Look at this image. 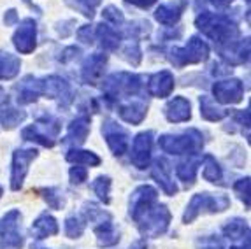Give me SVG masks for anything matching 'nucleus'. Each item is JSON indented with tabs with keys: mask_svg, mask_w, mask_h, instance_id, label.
<instances>
[{
	"mask_svg": "<svg viewBox=\"0 0 251 249\" xmlns=\"http://www.w3.org/2000/svg\"><path fill=\"white\" fill-rule=\"evenodd\" d=\"M195 25L207 37H211L218 44H223V46L228 44V42L235 41L239 35V30L235 26V23L230 21V18H226L225 14L202 13L195 20Z\"/></svg>",
	"mask_w": 251,
	"mask_h": 249,
	"instance_id": "obj_1",
	"label": "nucleus"
},
{
	"mask_svg": "<svg viewBox=\"0 0 251 249\" xmlns=\"http://www.w3.org/2000/svg\"><path fill=\"white\" fill-rule=\"evenodd\" d=\"M202 133L192 128L179 135H162L158 141L160 149L171 154H195L202 148Z\"/></svg>",
	"mask_w": 251,
	"mask_h": 249,
	"instance_id": "obj_2",
	"label": "nucleus"
},
{
	"mask_svg": "<svg viewBox=\"0 0 251 249\" xmlns=\"http://www.w3.org/2000/svg\"><path fill=\"white\" fill-rule=\"evenodd\" d=\"M139 223V230L144 237H160L165 233L171 223V212L165 205L162 203H153L151 207H148L141 216L135 220Z\"/></svg>",
	"mask_w": 251,
	"mask_h": 249,
	"instance_id": "obj_3",
	"label": "nucleus"
},
{
	"mask_svg": "<svg viewBox=\"0 0 251 249\" xmlns=\"http://www.w3.org/2000/svg\"><path fill=\"white\" fill-rule=\"evenodd\" d=\"M230 205V200L225 195H209V193H199L190 200L188 207L184 211L183 221L184 223H192L199 214L202 212H220L225 211Z\"/></svg>",
	"mask_w": 251,
	"mask_h": 249,
	"instance_id": "obj_4",
	"label": "nucleus"
},
{
	"mask_svg": "<svg viewBox=\"0 0 251 249\" xmlns=\"http://www.w3.org/2000/svg\"><path fill=\"white\" fill-rule=\"evenodd\" d=\"M143 86V79L128 72H118L109 75L104 81V92L109 99H116L120 95H135Z\"/></svg>",
	"mask_w": 251,
	"mask_h": 249,
	"instance_id": "obj_5",
	"label": "nucleus"
},
{
	"mask_svg": "<svg viewBox=\"0 0 251 249\" xmlns=\"http://www.w3.org/2000/svg\"><path fill=\"white\" fill-rule=\"evenodd\" d=\"M209 56V46L205 44V41L199 37H192L188 44L184 48H174L171 51V62L177 67H183L186 63H199L204 62Z\"/></svg>",
	"mask_w": 251,
	"mask_h": 249,
	"instance_id": "obj_6",
	"label": "nucleus"
},
{
	"mask_svg": "<svg viewBox=\"0 0 251 249\" xmlns=\"http://www.w3.org/2000/svg\"><path fill=\"white\" fill-rule=\"evenodd\" d=\"M21 214L20 211H9L0 221V249H21L23 235L20 232Z\"/></svg>",
	"mask_w": 251,
	"mask_h": 249,
	"instance_id": "obj_7",
	"label": "nucleus"
},
{
	"mask_svg": "<svg viewBox=\"0 0 251 249\" xmlns=\"http://www.w3.org/2000/svg\"><path fill=\"white\" fill-rule=\"evenodd\" d=\"M37 149H16L13 154V169H11V188L14 191L23 186L28 165L37 158Z\"/></svg>",
	"mask_w": 251,
	"mask_h": 249,
	"instance_id": "obj_8",
	"label": "nucleus"
},
{
	"mask_svg": "<svg viewBox=\"0 0 251 249\" xmlns=\"http://www.w3.org/2000/svg\"><path fill=\"white\" fill-rule=\"evenodd\" d=\"M14 46L20 53L28 54L37 46V25L32 18H26L20 23L16 33H14Z\"/></svg>",
	"mask_w": 251,
	"mask_h": 249,
	"instance_id": "obj_9",
	"label": "nucleus"
},
{
	"mask_svg": "<svg viewBox=\"0 0 251 249\" xmlns=\"http://www.w3.org/2000/svg\"><path fill=\"white\" fill-rule=\"evenodd\" d=\"M213 95L220 104H237L243 100L244 90L239 79H225L218 81L213 86Z\"/></svg>",
	"mask_w": 251,
	"mask_h": 249,
	"instance_id": "obj_10",
	"label": "nucleus"
},
{
	"mask_svg": "<svg viewBox=\"0 0 251 249\" xmlns=\"http://www.w3.org/2000/svg\"><path fill=\"white\" fill-rule=\"evenodd\" d=\"M102 133H104L107 146L116 156H122L123 153H126V149H128V133L120 124L107 120L102 124Z\"/></svg>",
	"mask_w": 251,
	"mask_h": 249,
	"instance_id": "obj_11",
	"label": "nucleus"
},
{
	"mask_svg": "<svg viewBox=\"0 0 251 249\" xmlns=\"http://www.w3.org/2000/svg\"><path fill=\"white\" fill-rule=\"evenodd\" d=\"M151 146H153V132H141L132 144V163L137 169H148L151 160Z\"/></svg>",
	"mask_w": 251,
	"mask_h": 249,
	"instance_id": "obj_12",
	"label": "nucleus"
},
{
	"mask_svg": "<svg viewBox=\"0 0 251 249\" xmlns=\"http://www.w3.org/2000/svg\"><path fill=\"white\" fill-rule=\"evenodd\" d=\"M156 197H158V193H156L155 188L139 186L132 193V199H130V216L137 220L148 207H151L156 202Z\"/></svg>",
	"mask_w": 251,
	"mask_h": 249,
	"instance_id": "obj_13",
	"label": "nucleus"
},
{
	"mask_svg": "<svg viewBox=\"0 0 251 249\" xmlns=\"http://www.w3.org/2000/svg\"><path fill=\"white\" fill-rule=\"evenodd\" d=\"M188 7V0H176V2H169V4L160 5L155 11L156 21H160L162 25L171 26L174 23H177V20L181 18V14L184 13V9Z\"/></svg>",
	"mask_w": 251,
	"mask_h": 249,
	"instance_id": "obj_14",
	"label": "nucleus"
},
{
	"mask_svg": "<svg viewBox=\"0 0 251 249\" xmlns=\"http://www.w3.org/2000/svg\"><path fill=\"white\" fill-rule=\"evenodd\" d=\"M148 90L153 97H158V99H165L172 93L174 90V75L169 71L156 72L150 77V84H148Z\"/></svg>",
	"mask_w": 251,
	"mask_h": 249,
	"instance_id": "obj_15",
	"label": "nucleus"
},
{
	"mask_svg": "<svg viewBox=\"0 0 251 249\" xmlns=\"http://www.w3.org/2000/svg\"><path fill=\"white\" fill-rule=\"evenodd\" d=\"M107 65V56L100 53L92 54L83 63V81L86 84H95L104 74V69Z\"/></svg>",
	"mask_w": 251,
	"mask_h": 249,
	"instance_id": "obj_16",
	"label": "nucleus"
},
{
	"mask_svg": "<svg viewBox=\"0 0 251 249\" xmlns=\"http://www.w3.org/2000/svg\"><path fill=\"white\" fill-rule=\"evenodd\" d=\"M165 116L171 123H183L192 118V105L184 97H174L165 105Z\"/></svg>",
	"mask_w": 251,
	"mask_h": 249,
	"instance_id": "obj_17",
	"label": "nucleus"
},
{
	"mask_svg": "<svg viewBox=\"0 0 251 249\" xmlns=\"http://www.w3.org/2000/svg\"><path fill=\"white\" fill-rule=\"evenodd\" d=\"M220 54L226 63L230 65H239V63H244L248 60V54H250V42H237L232 41L228 44H225L223 48H220Z\"/></svg>",
	"mask_w": 251,
	"mask_h": 249,
	"instance_id": "obj_18",
	"label": "nucleus"
},
{
	"mask_svg": "<svg viewBox=\"0 0 251 249\" xmlns=\"http://www.w3.org/2000/svg\"><path fill=\"white\" fill-rule=\"evenodd\" d=\"M90 132V118L81 114L75 120H72V123L69 124V132L63 139L65 144H72V146H81L86 137H88Z\"/></svg>",
	"mask_w": 251,
	"mask_h": 249,
	"instance_id": "obj_19",
	"label": "nucleus"
},
{
	"mask_svg": "<svg viewBox=\"0 0 251 249\" xmlns=\"http://www.w3.org/2000/svg\"><path fill=\"white\" fill-rule=\"evenodd\" d=\"M41 95H44V83H42V79L26 77L21 83V86H18V102L20 104L35 102Z\"/></svg>",
	"mask_w": 251,
	"mask_h": 249,
	"instance_id": "obj_20",
	"label": "nucleus"
},
{
	"mask_svg": "<svg viewBox=\"0 0 251 249\" xmlns=\"http://www.w3.org/2000/svg\"><path fill=\"white\" fill-rule=\"evenodd\" d=\"M151 175L155 177V181L160 184L167 195H176L177 193V186L176 183L172 181L171 177V169H169V163L165 160H156L155 167H153V171H151Z\"/></svg>",
	"mask_w": 251,
	"mask_h": 249,
	"instance_id": "obj_21",
	"label": "nucleus"
},
{
	"mask_svg": "<svg viewBox=\"0 0 251 249\" xmlns=\"http://www.w3.org/2000/svg\"><path fill=\"white\" fill-rule=\"evenodd\" d=\"M201 163H202V156H199L197 153L190 154L184 162H181L179 165L176 167L177 177H179L186 186H192L193 181H195V175H197V171H199V167H201Z\"/></svg>",
	"mask_w": 251,
	"mask_h": 249,
	"instance_id": "obj_22",
	"label": "nucleus"
},
{
	"mask_svg": "<svg viewBox=\"0 0 251 249\" xmlns=\"http://www.w3.org/2000/svg\"><path fill=\"white\" fill-rule=\"evenodd\" d=\"M42 83H44V95H50L53 99H65L69 102L71 100V88H69L67 81L58 75H51V77L42 79Z\"/></svg>",
	"mask_w": 251,
	"mask_h": 249,
	"instance_id": "obj_23",
	"label": "nucleus"
},
{
	"mask_svg": "<svg viewBox=\"0 0 251 249\" xmlns=\"http://www.w3.org/2000/svg\"><path fill=\"white\" fill-rule=\"evenodd\" d=\"M95 35H97V39H99V44H100V48H102V50H105V51L118 50L120 42H122V35H120V33H118L113 26L104 25V23H100V25L97 26Z\"/></svg>",
	"mask_w": 251,
	"mask_h": 249,
	"instance_id": "obj_24",
	"label": "nucleus"
},
{
	"mask_svg": "<svg viewBox=\"0 0 251 249\" xmlns=\"http://www.w3.org/2000/svg\"><path fill=\"white\" fill-rule=\"evenodd\" d=\"M146 111H148V107L143 102H130V104L120 105L118 114H120V118H122L123 121H126V123L139 124L144 120V116H146Z\"/></svg>",
	"mask_w": 251,
	"mask_h": 249,
	"instance_id": "obj_25",
	"label": "nucleus"
},
{
	"mask_svg": "<svg viewBox=\"0 0 251 249\" xmlns=\"http://www.w3.org/2000/svg\"><path fill=\"white\" fill-rule=\"evenodd\" d=\"M32 232L35 233L37 239H46V237L56 235V233H58V223H56V220H54L53 216H50V214H41V216L34 221Z\"/></svg>",
	"mask_w": 251,
	"mask_h": 249,
	"instance_id": "obj_26",
	"label": "nucleus"
},
{
	"mask_svg": "<svg viewBox=\"0 0 251 249\" xmlns=\"http://www.w3.org/2000/svg\"><path fill=\"white\" fill-rule=\"evenodd\" d=\"M95 235H97V242L100 248H111V246L118 244L120 241V235L114 230L113 223L111 221H100V224L95 226Z\"/></svg>",
	"mask_w": 251,
	"mask_h": 249,
	"instance_id": "obj_27",
	"label": "nucleus"
},
{
	"mask_svg": "<svg viewBox=\"0 0 251 249\" xmlns=\"http://www.w3.org/2000/svg\"><path fill=\"white\" fill-rule=\"evenodd\" d=\"M21 137H23V141L37 142V144L44 146V148H53L54 146V139L50 137L39 124H30V126H26V128L21 132Z\"/></svg>",
	"mask_w": 251,
	"mask_h": 249,
	"instance_id": "obj_28",
	"label": "nucleus"
},
{
	"mask_svg": "<svg viewBox=\"0 0 251 249\" xmlns=\"http://www.w3.org/2000/svg\"><path fill=\"white\" fill-rule=\"evenodd\" d=\"M21 62L11 53L0 51V79H13L20 72Z\"/></svg>",
	"mask_w": 251,
	"mask_h": 249,
	"instance_id": "obj_29",
	"label": "nucleus"
},
{
	"mask_svg": "<svg viewBox=\"0 0 251 249\" xmlns=\"http://www.w3.org/2000/svg\"><path fill=\"white\" fill-rule=\"evenodd\" d=\"M228 112L218 107L209 97H201V116L207 121H222Z\"/></svg>",
	"mask_w": 251,
	"mask_h": 249,
	"instance_id": "obj_30",
	"label": "nucleus"
},
{
	"mask_svg": "<svg viewBox=\"0 0 251 249\" xmlns=\"http://www.w3.org/2000/svg\"><path fill=\"white\" fill-rule=\"evenodd\" d=\"M202 162H204V172H202V175H204L205 181H209V183H214V184L222 183V177H223L222 167L216 162V158L211 156V154H205V156L202 158Z\"/></svg>",
	"mask_w": 251,
	"mask_h": 249,
	"instance_id": "obj_31",
	"label": "nucleus"
},
{
	"mask_svg": "<svg viewBox=\"0 0 251 249\" xmlns=\"http://www.w3.org/2000/svg\"><path fill=\"white\" fill-rule=\"evenodd\" d=\"M67 160L75 165H88V167H97L100 165V158L97 156L92 151H83V149H71L67 153Z\"/></svg>",
	"mask_w": 251,
	"mask_h": 249,
	"instance_id": "obj_32",
	"label": "nucleus"
},
{
	"mask_svg": "<svg viewBox=\"0 0 251 249\" xmlns=\"http://www.w3.org/2000/svg\"><path fill=\"white\" fill-rule=\"evenodd\" d=\"M25 111H21V109H14V107H4L0 111V123L4 124L5 128L11 130L14 126L21 123V121L25 120Z\"/></svg>",
	"mask_w": 251,
	"mask_h": 249,
	"instance_id": "obj_33",
	"label": "nucleus"
},
{
	"mask_svg": "<svg viewBox=\"0 0 251 249\" xmlns=\"http://www.w3.org/2000/svg\"><path fill=\"white\" fill-rule=\"evenodd\" d=\"M223 233H225V237H228V239H243L244 235H250V230H248V224L246 221L243 220H232L228 221V223L223 226Z\"/></svg>",
	"mask_w": 251,
	"mask_h": 249,
	"instance_id": "obj_34",
	"label": "nucleus"
},
{
	"mask_svg": "<svg viewBox=\"0 0 251 249\" xmlns=\"http://www.w3.org/2000/svg\"><path fill=\"white\" fill-rule=\"evenodd\" d=\"M86 221L83 220L81 216H71L65 220V233H67V237H71V239H77V237L83 235L84 232V226H86Z\"/></svg>",
	"mask_w": 251,
	"mask_h": 249,
	"instance_id": "obj_35",
	"label": "nucleus"
},
{
	"mask_svg": "<svg viewBox=\"0 0 251 249\" xmlns=\"http://www.w3.org/2000/svg\"><path fill=\"white\" fill-rule=\"evenodd\" d=\"M39 193H42V197H44V200L48 202V205L53 209H60L63 203H65L63 195L56 188H42V190H39Z\"/></svg>",
	"mask_w": 251,
	"mask_h": 249,
	"instance_id": "obj_36",
	"label": "nucleus"
},
{
	"mask_svg": "<svg viewBox=\"0 0 251 249\" xmlns=\"http://www.w3.org/2000/svg\"><path fill=\"white\" fill-rule=\"evenodd\" d=\"M109 190H111V179L107 175H100V177L95 179V183H93V191H95V195L102 200L104 203L109 202Z\"/></svg>",
	"mask_w": 251,
	"mask_h": 249,
	"instance_id": "obj_37",
	"label": "nucleus"
},
{
	"mask_svg": "<svg viewBox=\"0 0 251 249\" xmlns=\"http://www.w3.org/2000/svg\"><path fill=\"white\" fill-rule=\"evenodd\" d=\"M234 191L239 195V199L246 203V207H250V177L239 179L234 184Z\"/></svg>",
	"mask_w": 251,
	"mask_h": 249,
	"instance_id": "obj_38",
	"label": "nucleus"
},
{
	"mask_svg": "<svg viewBox=\"0 0 251 249\" xmlns=\"http://www.w3.org/2000/svg\"><path fill=\"white\" fill-rule=\"evenodd\" d=\"M104 20L109 21L111 25L118 26V25H122L123 21H125V18H123V13L120 11L118 7H114V5H107V7L104 9Z\"/></svg>",
	"mask_w": 251,
	"mask_h": 249,
	"instance_id": "obj_39",
	"label": "nucleus"
},
{
	"mask_svg": "<svg viewBox=\"0 0 251 249\" xmlns=\"http://www.w3.org/2000/svg\"><path fill=\"white\" fill-rule=\"evenodd\" d=\"M99 4H100V0H75V4L72 5L75 9H79L86 18H92L95 14V7Z\"/></svg>",
	"mask_w": 251,
	"mask_h": 249,
	"instance_id": "obj_40",
	"label": "nucleus"
},
{
	"mask_svg": "<svg viewBox=\"0 0 251 249\" xmlns=\"http://www.w3.org/2000/svg\"><path fill=\"white\" fill-rule=\"evenodd\" d=\"M123 54H125V60L128 63H132V65H139V62H141V56H143V53H141V48H139L137 42H130L128 46L125 48V51H123Z\"/></svg>",
	"mask_w": 251,
	"mask_h": 249,
	"instance_id": "obj_41",
	"label": "nucleus"
},
{
	"mask_svg": "<svg viewBox=\"0 0 251 249\" xmlns=\"http://www.w3.org/2000/svg\"><path fill=\"white\" fill-rule=\"evenodd\" d=\"M88 177V171L84 167H72L71 169V181L74 184H81Z\"/></svg>",
	"mask_w": 251,
	"mask_h": 249,
	"instance_id": "obj_42",
	"label": "nucleus"
},
{
	"mask_svg": "<svg viewBox=\"0 0 251 249\" xmlns=\"http://www.w3.org/2000/svg\"><path fill=\"white\" fill-rule=\"evenodd\" d=\"M77 37H79L81 42H84V44H92L93 42V30L90 25H84L81 26L79 30H77Z\"/></svg>",
	"mask_w": 251,
	"mask_h": 249,
	"instance_id": "obj_43",
	"label": "nucleus"
},
{
	"mask_svg": "<svg viewBox=\"0 0 251 249\" xmlns=\"http://www.w3.org/2000/svg\"><path fill=\"white\" fill-rule=\"evenodd\" d=\"M234 0H199V4H211L216 9H223L226 5H230Z\"/></svg>",
	"mask_w": 251,
	"mask_h": 249,
	"instance_id": "obj_44",
	"label": "nucleus"
},
{
	"mask_svg": "<svg viewBox=\"0 0 251 249\" xmlns=\"http://www.w3.org/2000/svg\"><path fill=\"white\" fill-rule=\"evenodd\" d=\"M77 54H79L77 48H67V50L62 53V56H60V62H69V60H72L74 56H77Z\"/></svg>",
	"mask_w": 251,
	"mask_h": 249,
	"instance_id": "obj_45",
	"label": "nucleus"
},
{
	"mask_svg": "<svg viewBox=\"0 0 251 249\" xmlns=\"http://www.w3.org/2000/svg\"><path fill=\"white\" fill-rule=\"evenodd\" d=\"M4 21H5V25H14V23H16L18 21V14H16V11H14V9H11V11H7V13H5V16H4Z\"/></svg>",
	"mask_w": 251,
	"mask_h": 249,
	"instance_id": "obj_46",
	"label": "nucleus"
},
{
	"mask_svg": "<svg viewBox=\"0 0 251 249\" xmlns=\"http://www.w3.org/2000/svg\"><path fill=\"white\" fill-rule=\"evenodd\" d=\"M128 4H134L137 5V7H143V9H148L150 5H153L156 2V0H126Z\"/></svg>",
	"mask_w": 251,
	"mask_h": 249,
	"instance_id": "obj_47",
	"label": "nucleus"
},
{
	"mask_svg": "<svg viewBox=\"0 0 251 249\" xmlns=\"http://www.w3.org/2000/svg\"><path fill=\"white\" fill-rule=\"evenodd\" d=\"M235 120L239 121L241 124H244V126H250V111H243V112H239L237 116H235Z\"/></svg>",
	"mask_w": 251,
	"mask_h": 249,
	"instance_id": "obj_48",
	"label": "nucleus"
},
{
	"mask_svg": "<svg viewBox=\"0 0 251 249\" xmlns=\"http://www.w3.org/2000/svg\"><path fill=\"white\" fill-rule=\"evenodd\" d=\"M4 100H7V95H5V92L2 90V88H0V104H2Z\"/></svg>",
	"mask_w": 251,
	"mask_h": 249,
	"instance_id": "obj_49",
	"label": "nucleus"
},
{
	"mask_svg": "<svg viewBox=\"0 0 251 249\" xmlns=\"http://www.w3.org/2000/svg\"><path fill=\"white\" fill-rule=\"evenodd\" d=\"M230 249H250V242H246V246H234V248H230Z\"/></svg>",
	"mask_w": 251,
	"mask_h": 249,
	"instance_id": "obj_50",
	"label": "nucleus"
},
{
	"mask_svg": "<svg viewBox=\"0 0 251 249\" xmlns=\"http://www.w3.org/2000/svg\"><path fill=\"white\" fill-rule=\"evenodd\" d=\"M132 249H144V242L139 241L137 244H134V248H132Z\"/></svg>",
	"mask_w": 251,
	"mask_h": 249,
	"instance_id": "obj_51",
	"label": "nucleus"
},
{
	"mask_svg": "<svg viewBox=\"0 0 251 249\" xmlns=\"http://www.w3.org/2000/svg\"><path fill=\"white\" fill-rule=\"evenodd\" d=\"M0 197H2V186H0Z\"/></svg>",
	"mask_w": 251,
	"mask_h": 249,
	"instance_id": "obj_52",
	"label": "nucleus"
},
{
	"mask_svg": "<svg viewBox=\"0 0 251 249\" xmlns=\"http://www.w3.org/2000/svg\"><path fill=\"white\" fill-rule=\"evenodd\" d=\"M211 249H222V248H211Z\"/></svg>",
	"mask_w": 251,
	"mask_h": 249,
	"instance_id": "obj_53",
	"label": "nucleus"
}]
</instances>
